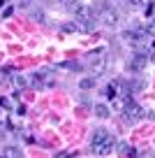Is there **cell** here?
I'll list each match as a JSON object with an SVG mask.
<instances>
[{"mask_svg": "<svg viewBox=\"0 0 155 158\" xmlns=\"http://www.w3.org/2000/svg\"><path fill=\"white\" fill-rule=\"evenodd\" d=\"M121 112H123V118H125V121H130V123H132V121H139V118L144 116V109H141L137 102H132V100H127L125 107H123Z\"/></svg>", "mask_w": 155, "mask_h": 158, "instance_id": "1", "label": "cell"}, {"mask_svg": "<svg viewBox=\"0 0 155 158\" xmlns=\"http://www.w3.org/2000/svg\"><path fill=\"white\" fill-rule=\"evenodd\" d=\"M113 144H116V139L113 137H104L102 142H97V144H93V153H97V156H107V153H111V149H113Z\"/></svg>", "mask_w": 155, "mask_h": 158, "instance_id": "2", "label": "cell"}, {"mask_svg": "<svg viewBox=\"0 0 155 158\" xmlns=\"http://www.w3.org/2000/svg\"><path fill=\"white\" fill-rule=\"evenodd\" d=\"M146 63H148L146 51H134V56H132V60H130V70L132 72H141V70L146 68Z\"/></svg>", "mask_w": 155, "mask_h": 158, "instance_id": "3", "label": "cell"}, {"mask_svg": "<svg viewBox=\"0 0 155 158\" xmlns=\"http://www.w3.org/2000/svg\"><path fill=\"white\" fill-rule=\"evenodd\" d=\"M118 12L113 10V7H109V5H104V10H102V21H104V26H109V28H113V26L118 23Z\"/></svg>", "mask_w": 155, "mask_h": 158, "instance_id": "4", "label": "cell"}, {"mask_svg": "<svg viewBox=\"0 0 155 158\" xmlns=\"http://www.w3.org/2000/svg\"><path fill=\"white\" fill-rule=\"evenodd\" d=\"M0 158H23V151L14 144H7V147L0 149Z\"/></svg>", "mask_w": 155, "mask_h": 158, "instance_id": "5", "label": "cell"}, {"mask_svg": "<svg viewBox=\"0 0 155 158\" xmlns=\"http://www.w3.org/2000/svg\"><path fill=\"white\" fill-rule=\"evenodd\" d=\"M90 68H93V74H95V77H100V74L104 72V68H107V56H104V51L100 54V58H97V60H93Z\"/></svg>", "mask_w": 155, "mask_h": 158, "instance_id": "6", "label": "cell"}, {"mask_svg": "<svg viewBox=\"0 0 155 158\" xmlns=\"http://www.w3.org/2000/svg\"><path fill=\"white\" fill-rule=\"evenodd\" d=\"M77 30L93 33V30H95V19H77Z\"/></svg>", "mask_w": 155, "mask_h": 158, "instance_id": "7", "label": "cell"}, {"mask_svg": "<svg viewBox=\"0 0 155 158\" xmlns=\"http://www.w3.org/2000/svg\"><path fill=\"white\" fill-rule=\"evenodd\" d=\"M125 40L127 42H141L144 40V28H137V30H125Z\"/></svg>", "mask_w": 155, "mask_h": 158, "instance_id": "8", "label": "cell"}, {"mask_svg": "<svg viewBox=\"0 0 155 158\" xmlns=\"http://www.w3.org/2000/svg\"><path fill=\"white\" fill-rule=\"evenodd\" d=\"M12 84H14V89H26V86H28V79H26L23 74H12Z\"/></svg>", "mask_w": 155, "mask_h": 158, "instance_id": "9", "label": "cell"}, {"mask_svg": "<svg viewBox=\"0 0 155 158\" xmlns=\"http://www.w3.org/2000/svg\"><path fill=\"white\" fill-rule=\"evenodd\" d=\"M95 114H97V116H100V118H109V116H111V112H109V107H107V105H97V107H95Z\"/></svg>", "mask_w": 155, "mask_h": 158, "instance_id": "10", "label": "cell"}, {"mask_svg": "<svg viewBox=\"0 0 155 158\" xmlns=\"http://www.w3.org/2000/svg\"><path fill=\"white\" fill-rule=\"evenodd\" d=\"M79 89L81 91H88V89H95V79H81V81H79Z\"/></svg>", "mask_w": 155, "mask_h": 158, "instance_id": "11", "label": "cell"}, {"mask_svg": "<svg viewBox=\"0 0 155 158\" xmlns=\"http://www.w3.org/2000/svg\"><path fill=\"white\" fill-rule=\"evenodd\" d=\"M30 84H33L35 86V89H42V84H44V77H42V74H33V77H30Z\"/></svg>", "mask_w": 155, "mask_h": 158, "instance_id": "12", "label": "cell"}, {"mask_svg": "<svg viewBox=\"0 0 155 158\" xmlns=\"http://www.w3.org/2000/svg\"><path fill=\"white\" fill-rule=\"evenodd\" d=\"M60 2H63V5H65V7H67V10H72V12H74V10H77V7H79V5H81V2H79V0H60Z\"/></svg>", "mask_w": 155, "mask_h": 158, "instance_id": "13", "label": "cell"}, {"mask_svg": "<svg viewBox=\"0 0 155 158\" xmlns=\"http://www.w3.org/2000/svg\"><path fill=\"white\" fill-rule=\"evenodd\" d=\"M104 137H107V133H104V130H97V133L95 135H93V144H97V142H102V139H104Z\"/></svg>", "mask_w": 155, "mask_h": 158, "instance_id": "14", "label": "cell"}, {"mask_svg": "<svg viewBox=\"0 0 155 158\" xmlns=\"http://www.w3.org/2000/svg\"><path fill=\"white\" fill-rule=\"evenodd\" d=\"M60 30H63V33H77V23H63Z\"/></svg>", "mask_w": 155, "mask_h": 158, "instance_id": "15", "label": "cell"}, {"mask_svg": "<svg viewBox=\"0 0 155 158\" xmlns=\"http://www.w3.org/2000/svg\"><path fill=\"white\" fill-rule=\"evenodd\" d=\"M144 33H146V35H155V21H153V23H146Z\"/></svg>", "mask_w": 155, "mask_h": 158, "instance_id": "16", "label": "cell"}, {"mask_svg": "<svg viewBox=\"0 0 155 158\" xmlns=\"http://www.w3.org/2000/svg\"><path fill=\"white\" fill-rule=\"evenodd\" d=\"M104 95H107V98H116V91H113V86H107V89H104Z\"/></svg>", "mask_w": 155, "mask_h": 158, "instance_id": "17", "label": "cell"}, {"mask_svg": "<svg viewBox=\"0 0 155 158\" xmlns=\"http://www.w3.org/2000/svg\"><path fill=\"white\" fill-rule=\"evenodd\" d=\"M130 2H132V5H134V7H139V5H148L150 0H130Z\"/></svg>", "mask_w": 155, "mask_h": 158, "instance_id": "18", "label": "cell"}, {"mask_svg": "<svg viewBox=\"0 0 155 158\" xmlns=\"http://www.w3.org/2000/svg\"><path fill=\"white\" fill-rule=\"evenodd\" d=\"M2 133H5V123L0 121V137H2Z\"/></svg>", "mask_w": 155, "mask_h": 158, "instance_id": "19", "label": "cell"}]
</instances>
